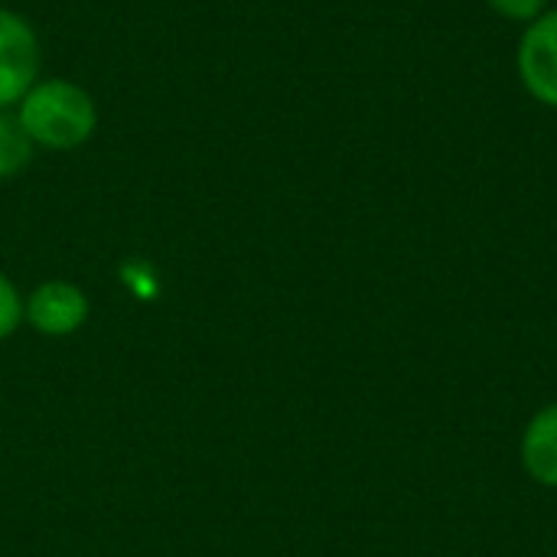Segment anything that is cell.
<instances>
[{"label":"cell","instance_id":"2","mask_svg":"<svg viewBox=\"0 0 557 557\" xmlns=\"http://www.w3.org/2000/svg\"><path fill=\"white\" fill-rule=\"evenodd\" d=\"M516 65L525 91L557 111V7H548L539 20L525 23L516 49Z\"/></svg>","mask_w":557,"mask_h":557},{"label":"cell","instance_id":"6","mask_svg":"<svg viewBox=\"0 0 557 557\" xmlns=\"http://www.w3.org/2000/svg\"><path fill=\"white\" fill-rule=\"evenodd\" d=\"M33 157V140L23 131L20 117L0 114V180L20 173Z\"/></svg>","mask_w":557,"mask_h":557},{"label":"cell","instance_id":"5","mask_svg":"<svg viewBox=\"0 0 557 557\" xmlns=\"http://www.w3.org/2000/svg\"><path fill=\"white\" fill-rule=\"evenodd\" d=\"M519 460L529 480L557 490V401L535 411L519 441Z\"/></svg>","mask_w":557,"mask_h":557},{"label":"cell","instance_id":"7","mask_svg":"<svg viewBox=\"0 0 557 557\" xmlns=\"http://www.w3.org/2000/svg\"><path fill=\"white\" fill-rule=\"evenodd\" d=\"M23 310H26V304H23L20 290L13 287V281L7 274H0V339L13 336L20 330Z\"/></svg>","mask_w":557,"mask_h":557},{"label":"cell","instance_id":"3","mask_svg":"<svg viewBox=\"0 0 557 557\" xmlns=\"http://www.w3.org/2000/svg\"><path fill=\"white\" fill-rule=\"evenodd\" d=\"M39 69V46L33 26L10 13L0 10V108L20 101L36 78Z\"/></svg>","mask_w":557,"mask_h":557},{"label":"cell","instance_id":"4","mask_svg":"<svg viewBox=\"0 0 557 557\" xmlns=\"http://www.w3.org/2000/svg\"><path fill=\"white\" fill-rule=\"evenodd\" d=\"M23 317L42 336H72L88 320V297L69 281H46L26 297Z\"/></svg>","mask_w":557,"mask_h":557},{"label":"cell","instance_id":"1","mask_svg":"<svg viewBox=\"0 0 557 557\" xmlns=\"http://www.w3.org/2000/svg\"><path fill=\"white\" fill-rule=\"evenodd\" d=\"M20 124L29 134L33 144H42L49 150H72L85 144L95 131V101L85 88L52 78L36 88H29L20 98Z\"/></svg>","mask_w":557,"mask_h":557},{"label":"cell","instance_id":"8","mask_svg":"<svg viewBox=\"0 0 557 557\" xmlns=\"http://www.w3.org/2000/svg\"><path fill=\"white\" fill-rule=\"evenodd\" d=\"M490 3V10L493 13H499L503 20H509V23H532V20H539L548 7H552V0H486Z\"/></svg>","mask_w":557,"mask_h":557}]
</instances>
